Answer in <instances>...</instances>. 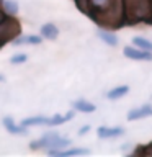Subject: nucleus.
<instances>
[{"label": "nucleus", "mask_w": 152, "mask_h": 157, "mask_svg": "<svg viewBox=\"0 0 152 157\" xmlns=\"http://www.w3.org/2000/svg\"><path fill=\"white\" fill-rule=\"evenodd\" d=\"M127 92H129V85H118L106 93V98L108 100H118V98L124 97Z\"/></svg>", "instance_id": "obj_12"}, {"label": "nucleus", "mask_w": 152, "mask_h": 157, "mask_svg": "<svg viewBox=\"0 0 152 157\" xmlns=\"http://www.w3.org/2000/svg\"><path fill=\"white\" fill-rule=\"evenodd\" d=\"M124 129L121 126H115V128H110V126H100L97 129V134L100 139H111V137H118L121 136Z\"/></svg>", "instance_id": "obj_6"}, {"label": "nucleus", "mask_w": 152, "mask_h": 157, "mask_svg": "<svg viewBox=\"0 0 152 157\" xmlns=\"http://www.w3.org/2000/svg\"><path fill=\"white\" fill-rule=\"evenodd\" d=\"M41 36L48 38V39H56L59 36V29H57L56 25L46 23V25H43V26H41Z\"/></svg>", "instance_id": "obj_13"}, {"label": "nucleus", "mask_w": 152, "mask_h": 157, "mask_svg": "<svg viewBox=\"0 0 152 157\" xmlns=\"http://www.w3.org/2000/svg\"><path fill=\"white\" fill-rule=\"evenodd\" d=\"M21 31V26H20L18 20L15 18H3L2 21H0V44L7 43V41H13L15 38L20 34Z\"/></svg>", "instance_id": "obj_4"}, {"label": "nucleus", "mask_w": 152, "mask_h": 157, "mask_svg": "<svg viewBox=\"0 0 152 157\" xmlns=\"http://www.w3.org/2000/svg\"><path fill=\"white\" fill-rule=\"evenodd\" d=\"M108 3H110V0H87V15L93 18L95 15L103 12L108 7Z\"/></svg>", "instance_id": "obj_8"}, {"label": "nucleus", "mask_w": 152, "mask_h": 157, "mask_svg": "<svg viewBox=\"0 0 152 157\" xmlns=\"http://www.w3.org/2000/svg\"><path fill=\"white\" fill-rule=\"evenodd\" d=\"M124 10H126V23L129 25L147 21L152 15L149 0H124Z\"/></svg>", "instance_id": "obj_2"}, {"label": "nucleus", "mask_w": 152, "mask_h": 157, "mask_svg": "<svg viewBox=\"0 0 152 157\" xmlns=\"http://www.w3.org/2000/svg\"><path fill=\"white\" fill-rule=\"evenodd\" d=\"M3 80V77H2V74H0V82H2Z\"/></svg>", "instance_id": "obj_25"}, {"label": "nucleus", "mask_w": 152, "mask_h": 157, "mask_svg": "<svg viewBox=\"0 0 152 157\" xmlns=\"http://www.w3.org/2000/svg\"><path fill=\"white\" fill-rule=\"evenodd\" d=\"M48 120H49V118H46V116H31V118L23 120L21 124L25 128H26V126H41V124H48Z\"/></svg>", "instance_id": "obj_16"}, {"label": "nucleus", "mask_w": 152, "mask_h": 157, "mask_svg": "<svg viewBox=\"0 0 152 157\" xmlns=\"http://www.w3.org/2000/svg\"><path fill=\"white\" fill-rule=\"evenodd\" d=\"M3 126L7 128V131L8 132H12V134H23V132H26V129H25V126H18V124H15V121L12 120L10 116L7 118H3Z\"/></svg>", "instance_id": "obj_11"}, {"label": "nucleus", "mask_w": 152, "mask_h": 157, "mask_svg": "<svg viewBox=\"0 0 152 157\" xmlns=\"http://www.w3.org/2000/svg\"><path fill=\"white\" fill-rule=\"evenodd\" d=\"M3 18H5V13H2V10H0V21H2Z\"/></svg>", "instance_id": "obj_24"}, {"label": "nucleus", "mask_w": 152, "mask_h": 157, "mask_svg": "<svg viewBox=\"0 0 152 157\" xmlns=\"http://www.w3.org/2000/svg\"><path fill=\"white\" fill-rule=\"evenodd\" d=\"M3 8H5V13L8 15H17L18 13V2L17 0H5L3 2Z\"/></svg>", "instance_id": "obj_18"}, {"label": "nucleus", "mask_w": 152, "mask_h": 157, "mask_svg": "<svg viewBox=\"0 0 152 157\" xmlns=\"http://www.w3.org/2000/svg\"><path fill=\"white\" fill-rule=\"evenodd\" d=\"M26 61H28V56H26V54H23V52L15 54V56L10 57V62L15 64V66H17V64H23V62H26Z\"/></svg>", "instance_id": "obj_19"}, {"label": "nucleus", "mask_w": 152, "mask_h": 157, "mask_svg": "<svg viewBox=\"0 0 152 157\" xmlns=\"http://www.w3.org/2000/svg\"><path fill=\"white\" fill-rule=\"evenodd\" d=\"M72 105H74V110H77V111H80V113H93V111L97 110V106L93 105V103L83 100V98H80V100H75Z\"/></svg>", "instance_id": "obj_10"}, {"label": "nucleus", "mask_w": 152, "mask_h": 157, "mask_svg": "<svg viewBox=\"0 0 152 157\" xmlns=\"http://www.w3.org/2000/svg\"><path fill=\"white\" fill-rule=\"evenodd\" d=\"M152 116V106L150 105H141L139 108H134L127 113V120L129 121H136V120H142V118Z\"/></svg>", "instance_id": "obj_7"}, {"label": "nucleus", "mask_w": 152, "mask_h": 157, "mask_svg": "<svg viewBox=\"0 0 152 157\" xmlns=\"http://www.w3.org/2000/svg\"><path fill=\"white\" fill-rule=\"evenodd\" d=\"M144 155H152V142L144 146Z\"/></svg>", "instance_id": "obj_21"}, {"label": "nucleus", "mask_w": 152, "mask_h": 157, "mask_svg": "<svg viewBox=\"0 0 152 157\" xmlns=\"http://www.w3.org/2000/svg\"><path fill=\"white\" fill-rule=\"evenodd\" d=\"M149 2H150V12H152V0H149ZM147 23H152V15H150V18L147 20Z\"/></svg>", "instance_id": "obj_23"}, {"label": "nucleus", "mask_w": 152, "mask_h": 157, "mask_svg": "<svg viewBox=\"0 0 152 157\" xmlns=\"http://www.w3.org/2000/svg\"><path fill=\"white\" fill-rule=\"evenodd\" d=\"M72 118H74V111H67L66 115H54L52 118L48 120V124L49 126H59V124H62V123L72 120Z\"/></svg>", "instance_id": "obj_14"}, {"label": "nucleus", "mask_w": 152, "mask_h": 157, "mask_svg": "<svg viewBox=\"0 0 152 157\" xmlns=\"http://www.w3.org/2000/svg\"><path fill=\"white\" fill-rule=\"evenodd\" d=\"M69 144H70V139L59 136L57 132H48V134H44L41 137V139L31 142V149H43V147H48V149L57 151V149H61V147H67Z\"/></svg>", "instance_id": "obj_3"}, {"label": "nucleus", "mask_w": 152, "mask_h": 157, "mask_svg": "<svg viewBox=\"0 0 152 157\" xmlns=\"http://www.w3.org/2000/svg\"><path fill=\"white\" fill-rule=\"evenodd\" d=\"M93 20L108 29H118L126 25V10L124 0H110L108 7L93 17Z\"/></svg>", "instance_id": "obj_1"}, {"label": "nucleus", "mask_w": 152, "mask_h": 157, "mask_svg": "<svg viewBox=\"0 0 152 157\" xmlns=\"http://www.w3.org/2000/svg\"><path fill=\"white\" fill-rule=\"evenodd\" d=\"M41 36H36V34H29V36H25V44H41Z\"/></svg>", "instance_id": "obj_20"}, {"label": "nucleus", "mask_w": 152, "mask_h": 157, "mask_svg": "<svg viewBox=\"0 0 152 157\" xmlns=\"http://www.w3.org/2000/svg\"><path fill=\"white\" fill-rule=\"evenodd\" d=\"M98 38L101 39L103 43H106L108 46H118V38L113 34L111 31H98Z\"/></svg>", "instance_id": "obj_15"}, {"label": "nucleus", "mask_w": 152, "mask_h": 157, "mask_svg": "<svg viewBox=\"0 0 152 157\" xmlns=\"http://www.w3.org/2000/svg\"><path fill=\"white\" fill-rule=\"evenodd\" d=\"M123 52L127 59H132V61H152V51H146L136 46H126Z\"/></svg>", "instance_id": "obj_5"}, {"label": "nucleus", "mask_w": 152, "mask_h": 157, "mask_svg": "<svg viewBox=\"0 0 152 157\" xmlns=\"http://www.w3.org/2000/svg\"><path fill=\"white\" fill-rule=\"evenodd\" d=\"M0 48H2V44H0Z\"/></svg>", "instance_id": "obj_26"}, {"label": "nucleus", "mask_w": 152, "mask_h": 157, "mask_svg": "<svg viewBox=\"0 0 152 157\" xmlns=\"http://www.w3.org/2000/svg\"><path fill=\"white\" fill-rule=\"evenodd\" d=\"M51 155H61V157H69V155H85V154H90L88 149H82V147H77V149H67V151H54V149H49L48 151Z\"/></svg>", "instance_id": "obj_9"}, {"label": "nucleus", "mask_w": 152, "mask_h": 157, "mask_svg": "<svg viewBox=\"0 0 152 157\" xmlns=\"http://www.w3.org/2000/svg\"><path fill=\"white\" fill-rule=\"evenodd\" d=\"M88 131H90V126H88V124H87V126H82L80 129H78V136H83V134H87Z\"/></svg>", "instance_id": "obj_22"}, {"label": "nucleus", "mask_w": 152, "mask_h": 157, "mask_svg": "<svg viewBox=\"0 0 152 157\" xmlns=\"http://www.w3.org/2000/svg\"><path fill=\"white\" fill-rule=\"evenodd\" d=\"M132 44H134L136 48L146 49V51H152V41H149V39H146V38L136 36L134 39H132Z\"/></svg>", "instance_id": "obj_17"}]
</instances>
